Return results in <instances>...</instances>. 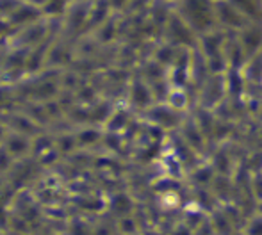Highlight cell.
Segmentation results:
<instances>
[{
	"mask_svg": "<svg viewBox=\"0 0 262 235\" xmlns=\"http://www.w3.org/2000/svg\"><path fill=\"white\" fill-rule=\"evenodd\" d=\"M182 18L194 32L209 34L220 24L216 0H182Z\"/></svg>",
	"mask_w": 262,
	"mask_h": 235,
	"instance_id": "obj_1",
	"label": "cell"
},
{
	"mask_svg": "<svg viewBox=\"0 0 262 235\" xmlns=\"http://www.w3.org/2000/svg\"><path fill=\"white\" fill-rule=\"evenodd\" d=\"M216 2H217V0H216Z\"/></svg>",
	"mask_w": 262,
	"mask_h": 235,
	"instance_id": "obj_2",
	"label": "cell"
},
{
	"mask_svg": "<svg viewBox=\"0 0 262 235\" xmlns=\"http://www.w3.org/2000/svg\"><path fill=\"white\" fill-rule=\"evenodd\" d=\"M260 2H262V0H260Z\"/></svg>",
	"mask_w": 262,
	"mask_h": 235,
	"instance_id": "obj_3",
	"label": "cell"
}]
</instances>
